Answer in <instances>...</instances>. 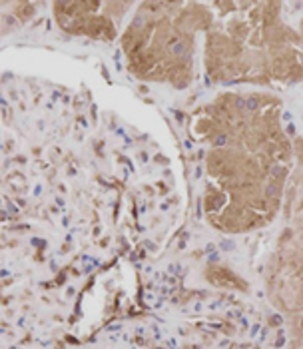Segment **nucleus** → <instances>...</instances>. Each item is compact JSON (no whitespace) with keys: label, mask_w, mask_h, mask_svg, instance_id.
<instances>
[{"label":"nucleus","mask_w":303,"mask_h":349,"mask_svg":"<svg viewBox=\"0 0 303 349\" xmlns=\"http://www.w3.org/2000/svg\"><path fill=\"white\" fill-rule=\"evenodd\" d=\"M181 52H183V46H181V44L173 46V54H181Z\"/></svg>","instance_id":"nucleus-1"}]
</instances>
